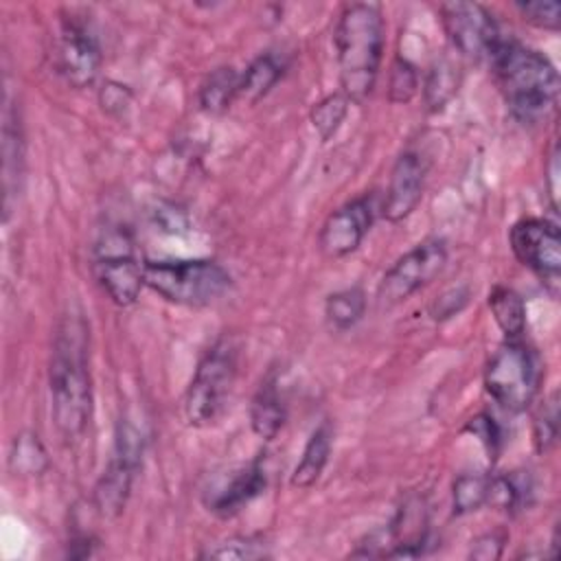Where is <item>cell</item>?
Wrapping results in <instances>:
<instances>
[{
    "instance_id": "6",
    "label": "cell",
    "mask_w": 561,
    "mask_h": 561,
    "mask_svg": "<svg viewBox=\"0 0 561 561\" xmlns=\"http://www.w3.org/2000/svg\"><path fill=\"white\" fill-rule=\"evenodd\" d=\"M92 270L118 307H129L138 300L145 285V263L138 261L134 237L125 226H105L92 248Z\"/></svg>"
},
{
    "instance_id": "9",
    "label": "cell",
    "mask_w": 561,
    "mask_h": 561,
    "mask_svg": "<svg viewBox=\"0 0 561 561\" xmlns=\"http://www.w3.org/2000/svg\"><path fill=\"white\" fill-rule=\"evenodd\" d=\"M447 263V245L443 239H425L399 256L383 274L377 298L381 305L392 307L408 300L412 294L430 285Z\"/></svg>"
},
{
    "instance_id": "19",
    "label": "cell",
    "mask_w": 561,
    "mask_h": 561,
    "mask_svg": "<svg viewBox=\"0 0 561 561\" xmlns=\"http://www.w3.org/2000/svg\"><path fill=\"white\" fill-rule=\"evenodd\" d=\"M285 64L274 53H263L250 61V66L239 75V96L245 103H256L280 81Z\"/></svg>"
},
{
    "instance_id": "33",
    "label": "cell",
    "mask_w": 561,
    "mask_h": 561,
    "mask_svg": "<svg viewBox=\"0 0 561 561\" xmlns=\"http://www.w3.org/2000/svg\"><path fill=\"white\" fill-rule=\"evenodd\" d=\"M504 543H506V535L504 533H500V530L484 533L476 541H471L469 557L471 559H480V561H495V559L502 557Z\"/></svg>"
},
{
    "instance_id": "4",
    "label": "cell",
    "mask_w": 561,
    "mask_h": 561,
    "mask_svg": "<svg viewBox=\"0 0 561 561\" xmlns=\"http://www.w3.org/2000/svg\"><path fill=\"white\" fill-rule=\"evenodd\" d=\"M230 274L210 259L145 261V285L175 305H210L230 289Z\"/></svg>"
},
{
    "instance_id": "14",
    "label": "cell",
    "mask_w": 561,
    "mask_h": 561,
    "mask_svg": "<svg viewBox=\"0 0 561 561\" xmlns=\"http://www.w3.org/2000/svg\"><path fill=\"white\" fill-rule=\"evenodd\" d=\"M427 178V160L419 151H403L392 164L388 191L381 204V213L388 221L399 224L408 219L419 206Z\"/></svg>"
},
{
    "instance_id": "12",
    "label": "cell",
    "mask_w": 561,
    "mask_h": 561,
    "mask_svg": "<svg viewBox=\"0 0 561 561\" xmlns=\"http://www.w3.org/2000/svg\"><path fill=\"white\" fill-rule=\"evenodd\" d=\"M55 61L68 85L88 88L94 83L101 68V48L92 31L81 20L72 15L61 20Z\"/></svg>"
},
{
    "instance_id": "25",
    "label": "cell",
    "mask_w": 561,
    "mask_h": 561,
    "mask_svg": "<svg viewBox=\"0 0 561 561\" xmlns=\"http://www.w3.org/2000/svg\"><path fill=\"white\" fill-rule=\"evenodd\" d=\"M489 478L484 473H460L451 486L454 515H469L486 504Z\"/></svg>"
},
{
    "instance_id": "27",
    "label": "cell",
    "mask_w": 561,
    "mask_h": 561,
    "mask_svg": "<svg viewBox=\"0 0 561 561\" xmlns=\"http://www.w3.org/2000/svg\"><path fill=\"white\" fill-rule=\"evenodd\" d=\"M267 546L256 537H228L213 548H208L202 557L206 559H228V561H252L267 557Z\"/></svg>"
},
{
    "instance_id": "11",
    "label": "cell",
    "mask_w": 561,
    "mask_h": 561,
    "mask_svg": "<svg viewBox=\"0 0 561 561\" xmlns=\"http://www.w3.org/2000/svg\"><path fill=\"white\" fill-rule=\"evenodd\" d=\"M511 250L522 265L543 280H557L561 272V234L557 224L541 217L519 219L508 234Z\"/></svg>"
},
{
    "instance_id": "35",
    "label": "cell",
    "mask_w": 561,
    "mask_h": 561,
    "mask_svg": "<svg viewBox=\"0 0 561 561\" xmlns=\"http://www.w3.org/2000/svg\"><path fill=\"white\" fill-rule=\"evenodd\" d=\"M156 221H158V226H162V228H167L171 232H178L180 228L186 226L184 213L180 208H175V206H167V208L160 206L156 210Z\"/></svg>"
},
{
    "instance_id": "30",
    "label": "cell",
    "mask_w": 561,
    "mask_h": 561,
    "mask_svg": "<svg viewBox=\"0 0 561 561\" xmlns=\"http://www.w3.org/2000/svg\"><path fill=\"white\" fill-rule=\"evenodd\" d=\"M519 15L546 31H557L561 22V7L554 0H535V2H515Z\"/></svg>"
},
{
    "instance_id": "7",
    "label": "cell",
    "mask_w": 561,
    "mask_h": 561,
    "mask_svg": "<svg viewBox=\"0 0 561 561\" xmlns=\"http://www.w3.org/2000/svg\"><path fill=\"white\" fill-rule=\"evenodd\" d=\"M539 383V357L519 340H506L500 344L484 368L486 392L508 412H524L535 401Z\"/></svg>"
},
{
    "instance_id": "20",
    "label": "cell",
    "mask_w": 561,
    "mask_h": 561,
    "mask_svg": "<svg viewBox=\"0 0 561 561\" xmlns=\"http://www.w3.org/2000/svg\"><path fill=\"white\" fill-rule=\"evenodd\" d=\"M489 309L506 335V340H519L526 329V305L522 296L504 285H495L489 291Z\"/></svg>"
},
{
    "instance_id": "23",
    "label": "cell",
    "mask_w": 561,
    "mask_h": 561,
    "mask_svg": "<svg viewBox=\"0 0 561 561\" xmlns=\"http://www.w3.org/2000/svg\"><path fill=\"white\" fill-rule=\"evenodd\" d=\"M458 85H460L458 66H456L451 59H447V57L438 59V61L430 68L427 79H425V88H423V90H425V103H427V107H430L432 112L443 110V107L451 101V96L456 94Z\"/></svg>"
},
{
    "instance_id": "1",
    "label": "cell",
    "mask_w": 561,
    "mask_h": 561,
    "mask_svg": "<svg viewBox=\"0 0 561 561\" xmlns=\"http://www.w3.org/2000/svg\"><path fill=\"white\" fill-rule=\"evenodd\" d=\"M48 383L55 425L68 443H75L85 434L92 416L88 327L81 316H64L57 324Z\"/></svg>"
},
{
    "instance_id": "34",
    "label": "cell",
    "mask_w": 561,
    "mask_h": 561,
    "mask_svg": "<svg viewBox=\"0 0 561 561\" xmlns=\"http://www.w3.org/2000/svg\"><path fill=\"white\" fill-rule=\"evenodd\" d=\"M99 99H101V105H103L105 112L121 116V114L129 107V103H131V92H129L127 85H123V83L107 81V83L101 88Z\"/></svg>"
},
{
    "instance_id": "15",
    "label": "cell",
    "mask_w": 561,
    "mask_h": 561,
    "mask_svg": "<svg viewBox=\"0 0 561 561\" xmlns=\"http://www.w3.org/2000/svg\"><path fill=\"white\" fill-rule=\"evenodd\" d=\"M265 469L261 460H252L250 465L241 467L226 484H221L210 500L206 502L208 511H213L219 517H232L243 506H248L261 491L265 489Z\"/></svg>"
},
{
    "instance_id": "29",
    "label": "cell",
    "mask_w": 561,
    "mask_h": 561,
    "mask_svg": "<svg viewBox=\"0 0 561 561\" xmlns=\"http://www.w3.org/2000/svg\"><path fill=\"white\" fill-rule=\"evenodd\" d=\"M419 90V72L416 68L403 59L397 57L390 70V83H388V96L392 103H408Z\"/></svg>"
},
{
    "instance_id": "5",
    "label": "cell",
    "mask_w": 561,
    "mask_h": 561,
    "mask_svg": "<svg viewBox=\"0 0 561 561\" xmlns=\"http://www.w3.org/2000/svg\"><path fill=\"white\" fill-rule=\"evenodd\" d=\"M237 377V346L228 337L213 342L197 368L184 394V416L188 425L202 427L213 423L228 401Z\"/></svg>"
},
{
    "instance_id": "32",
    "label": "cell",
    "mask_w": 561,
    "mask_h": 561,
    "mask_svg": "<svg viewBox=\"0 0 561 561\" xmlns=\"http://www.w3.org/2000/svg\"><path fill=\"white\" fill-rule=\"evenodd\" d=\"M467 432H471L473 436H478L482 440V445L489 449V454H497L500 449V440H502V432L495 423L493 416L489 414H478L469 421Z\"/></svg>"
},
{
    "instance_id": "2",
    "label": "cell",
    "mask_w": 561,
    "mask_h": 561,
    "mask_svg": "<svg viewBox=\"0 0 561 561\" xmlns=\"http://www.w3.org/2000/svg\"><path fill=\"white\" fill-rule=\"evenodd\" d=\"M489 61L506 105L519 123L537 125L554 114L559 75L543 53L513 37H502Z\"/></svg>"
},
{
    "instance_id": "8",
    "label": "cell",
    "mask_w": 561,
    "mask_h": 561,
    "mask_svg": "<svg viewBox=\"0 0 561 561\" xmlns=\"http://www.w3.org/2000/svg\"><path fill=\"white\" fill-rule=\"evenodd\" d=\"M145 451V434L142 430L129 421L127 416L118 421L114 451L103 469L96 486H94V508L105 519H116L131 493V482L140 467Z\"/></svg>"
},
{
    "instance_id": "18",
    "label": "cell",
    "mask_w": 561,
    "mask_h": 561,
    "mask_svg": "<svg viewBox=\"0 0 561 561\" xmlns=\"http://www.w3.org/2000/svg\"><path fill=\"white\" fill-rule=\"evenodd\" d=\"M331 443H333V434H331L329 423H320L307 438L302 456L291 473V486L309 489L318 482V478L322 476V471L329 462Z\"/></svg>"
},
{
    "instance_id": "26",
    "label": "cell",
    "mask_w": 561,
    "mask_h": 561,
    "mask_svg": "<svg viewBox=\"0 0 561 561\" xmlns=\"http://www.w3.org/2000/svg\"><path fill=\"white\" fill-rule=\"evenodd\" d=\"M348 103L351 101L342 92H333V94L324 96L322 101H318L311 107L309 118H311V125L318 131L322 142H327L340 129V125H342V121L346 116Z\"/></svg>"
},
{
    "instance_id": "16",
    "label": "cell",
    "mask_w": 561,
    "mask_h": 561,
    "mask_svg": "<svg viewBox=\"0 0 561 561\" xmlns=\"http://www.w3.org/2000/svg\"><path fill=\"white\" fill-rule=\"evenodd\" d=\"M285 419H287V410L278 388V379L274 375H267L261 381L250 403L252 432L263 440H272L285 425Z\"/></svg>"
},
{
    "instance_id": "24",
    "label": "cell",
    "mask_w": 561,
    "mask_h": 561,
    "mask_svg": "<svg viewBox=\"0 0 561 561\" xmlns=\"http://www.w3.org/2000/svg\"><path fill=\"white\" fill-rule=\"evenodd\" d=\"M9 467L13 473H20V476H39L46 471L48 456L35 434L24 432L15 436L9 454Z\"/></svg>"
},
{
    "instance_id": "10",
    "label": "cell",
    "mask_w": 561,
    "mask_h": 561,
    "mask_svg": "<svg viewBox=\"0 0 561 561\" xmlns=\"http://www.w3.org/2000/svg\"><path fill=\"white\" fill-rule=\"evenodd\" d=\"M440 22L454 48L471 59H489L502 33L493 15L478 2L440 4Z\"/></svg>"
},
{
    "instance_id": "13",
    "label": "cell",
    "mask_w": 561,
    "mask_h": 561,
    "mask_svg": "<svg viewBox=\"0 0 561 561\" xmlns=\"http://www.w3.org/2000/svg\"><path fill=\"white\" fill-rule=\"evenodd\" d=\"M375 219V204L370 195H362L337 210H333L320 228L318 245L329 259L353 254L368 234Z\"/></svg>"
},
{
    "instance_id": "3",
    "label": "cell",
    "mask_w": 561,
    "mask_h": 561,
    "mask_svg": "<svg viewBox=\"0 0 561 561\" xmlns=\"http://www.w3.org/2000/svg\"><path fill=\"white\" fill-rule=\"evenodd\" d=\"M335 57L342 94L362 103L375 88L383 57V18L377 4H348L335 24Z\"/></svg>"
},
{
    "instance_id": "21",
    "label": "cell",
    "mask_w": 561,
    "mask_h": 561,
    "mask_svg": "<svg viewBox=\"0 0 561 561\" xmlns=\"http://www.w3.org/2000/svg\"><path fill=\"white\" fill-rule=\"evenodd\" d=\"M239 96V72L230 66L213 70L199 85L197 101L208 114H221Z\"/></svg>"
},
{
    "instance_id": "28",
    "label": "cell",
    "mask_w": 561,
    "mask_h": 561,
    "mask_svg": "<svg viewBox=\"0 0 561 561\" xmlns=\"http://www.w3.org/2000/svg\"><path fill=\"white\" fill-rule=\"evenodd\" d=\"M557 432H559V403H557V392H552L550 399L539 408L533 423V443L537 454H546L554 445Z\"/></svg>"
},
{
    "instance_id": "31",
    "label": "cell",
    "mask_w": 561,
    "mask_h": 561,
    "mask_svg": "<svg viewBox=\"0 0 561 561\" xmlns=\"http://www.w3.org/2000/svg\"><path fill=\"white\" fill-rule=\"evenodd\" d=\"M469 300V289L467 287H451L447 291H443L430 307V316L434 320H447L451 316H456Z\"/></svg>"
},
{
    "instance_id": "22",
    "label": "cell",
    "mask_w": 561,
    "mask_h": 561,
    "mask_svg": "<svg viewBox=\"0 0 561 561\" xmlns=\"http://www.w3.org/2000/svg\"><path fill=\"white\" fill-rule=\"evenodd\" d=\"M366 311V296L359 287L340 289L324 300V320L331 331H348L353 329Z\"/></svg>"
},
{
    "instance_id": "17",
    "label": "cell",
    "mask_w": 561,
    "mask_h": 561,
    "mask_svg": "<svg viewBox=\"0 0 561 561\" xmlns=\"http://www.w3.org/2000/svg\"><path fill=\"white\" fill-rule=\"evenodd\" d=\"M24 162V140L18 112L7 103L4 107V125H2V186H4V208L11 206V195L18 193V182L22 175Z\"/></svg>"
}]
</instances>
